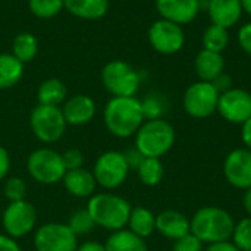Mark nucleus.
I'll return each instance as SVG.
<instances>
[{"mask_svg": "<svg viewBox=\"0 0 251 251\" xmlns=\"http://www.w3.org/2000/svg\"><path fill=\"white\" fill-rule=\"evenodd\" d=\"M104 125L118 138H129L143 125L144 113L141 101L135 97H112L103 112Z\"/></svg>", "mask_w": 251, "mask_h": 251, "instance_id": "1", "label": "nucleus"}, {"mask_svg": "<svg viewBox=\"0 0 251 251\" xmlns=\"http://www.w3.org/2000/svg\"><path fill=\"white\" fill-rule=\"evenodd\" d=\"M235 222L229 212L216 206L199 209L190 219V231L203 244L228 241L232 237Z\"/></svg>", "mask_w": 251, "mask_h": 251, "instance_id": "2", "label": "nucleus"}, {"mask_svg": "<svg viewBox=\"0 0 251 251\" xmlns=\"http://www.w3.org/2000/svg\"><path fill=\"white\" fill-rule=\"evenodd\" d=\"M87 210L91 215L96 226H101L115 232L128 225L132 206L121 196L100 193L90 197Z\"/></svg>", "mask_w": 251, "mask_h": 251, "instance_id": "3", "label": "nucleus"}, {"mask_svg": "<svg viewBox=\"0 0 251 251\" xmlns=\"http://www.w3.org/2000/svg\"><path fill=\"white\" fill-rule=\"evenodd\" d=\"M175 143V129L165 119L144 121L135 134V149L144 157L165 156Z\"/></svg>", "mask_w": 251, "mask_h": 251, "instance_id": "4", "label": "nucleus"}, {"mask_svg": "<svg viewBox=\"0 0 251 251\" xmlns=\"http://www.w3.org/2000/svg\"><path fill=\"white\" fill-rule=\"evenodd\" d=\"M101 82L113 97H135L141 76L129 63L112 60L101 71Z\"/></svg>", "mask_w": 251, "mask_h": 251, "instance_id": "5", "label": "nucleus"}, {"mask_svg": "<svg viewBox=\"0 0 251 251\" xmlns=\"http://www.w3.org/2000/svg\"><path fill=\"white\" fill-rule=\"evenodd\" d=\"M66 121L63 112L57 106L38 104L32 109L29 116V126L32 134L41 143H56L59 141L66 129Z\"/></svg>", "mask_w": 251, "mask_h": 251, "instance_id": "6", "label": "nucleus"}, {"mask_svg": "<svg viewBox=\"0 0 251 251\" xmlns=\"http://www.w3.org/2000/svg\"><path fill=\"white\" fill-rule=\"evenodd\" d=\"M26 168L31 178L43 185H53L62 181L66 174L62 154L51 149H38L32 151L28 157Z\"/></svg>", "mask_w": 251, "mask_h": 251, "instance_id": "7", "label": "nucleus"}, {"mask_svg": "<svg viewBox=\"0 0 251 251\" xmlns=\"http://www.w3.org/2000/svg\"><path fill=\"white\" fill-rule=\"evenodd\" d=\"M219 93L212 82L197 81L191 84L182 99L185 112L194 119H206L218 110Z\"/></svg>", "mask_w": 251, "mask_h": 251, "instance_id": "8", "label": "nucleus"}, {"mask_svg": "<svg viewBox=\"0 0 251 251\" xmlns=\"http://www.w3.org/2000/svg\"><path fill=\"white\" fill-rule=\"evenodd\" d=\"M129 165L125 154L121 151H106L103 153L94 165V178L97 184L106 190H115L121 187L129 174Z\"/></svg>", "mask_w": 251, "mask_h": 251, "instance_id": "9", "label": "nucleus"}, {"mask_svg": "<svg viewBox=\"0 0 251 251\" xmlns=\"http://www.w3.org/2000/svg\"><path fill=\"white\" fill-rule=\"evenodd\" d=\"M147 37L150 46L160 54H175L185 44L182 26L162 18L150 25Z\"/></svg>", "mask_w": 251, "mask_h": 251, "instance_id": "10", "label": "nucleus"}, {"mask_svg": "<svg viewBox=\"0 0 251 251\" xmlns=\"http://www.w3.org/2000/svg\"><path fill=\"white\" fill-rule=\"evenodd\" d=\"M78 237L66 224H46L40 226L34 235V247L37 251H76Z\"/></svg>", "mask_w": 251, "mask_h": 251, "instance_id": "11", "label": "nucleus"}, {"mask_svg": "<svg viewBox=\"0 0 251 251\" xmlns=\"http://www.w3.org/2000/svg\"><path fill=\"white\" fill-rule=\"evenodd\" d=\"M1 224L9 237H25L34 229L37 224V210L26 200L9 203V206L3 212Z\"/></svg>", "mask_w": 251, "mask_h": 251, "instance_id": "12", "label": "nucleus"}, {"mask_svg": "<svg viewBox=\"0 0 251 251\" xmlns=\"http://www.w3.org/2000/svg\"><path fill=\"white\" fill-rule=\"evenodd\" d=\"M216 112L225 121L235 125H243L251 118V93L232 87L231 90L219 94Z\"/></svg>", "mask_w": 251, "mask_h": 251, "instance_id": "13", "label": "nucleus"}, {"mask_svg": "<svg viewBox=\"0 0 251 251\" xmlns=\"http://www.w3.org/2000/svg\"><path fill=\"white\" fill-rule=\"evenodd\" d=\"M224 175L229 185L238 190L251 187V150L243 147L235 149L225 157Z\"/></svg>", "mask_w": 251, "mask_h": 251, "instance_id": "14", "label": "nucleus"}, {"mask_svg": "<svg viewBox=\"0 0 251 251\" xmlns=\"http://www.w3.org/2000/svg\"><path fill=\"white\" fill-rule=\"evenodd\" d=\"M156 9L162 19L182 26L197 18L200 0H156Z\"/></svg>", "mask_w": 251, "mask_h": 251, "instance_id": "15", "label": "nucleus"}, {"mask_svg": "<svg viewBox=\"0 0 251 251\" xmlns=\"http://www.w3.org/2000/svg\"><path fill=\"white\" fill-rule=\"evenodd\" d=\"M62 112L68 125H85L96 115V103L90 96L76 94L65 101Z\"/></svg>", "mask_w": 251, "mask_h": 251, "instance_id": "16", "label": "nucleus"}, {"mask_svg": "<svg viewBox=\"0 0 251 251\" xmlns=\"http://www.w3.org/2000/svg\"><path fill=\"white\" fill-rule=\"evenodd\" d=\"M156 231L168 240H179L190 234V219L178 210H163L156 215Z\"/></svg>", "mask_w": 251, "mask_h": 251, "instance_id": "17", "label": "nucleus"}, {"mask_svg": "<svg viewBox=\"0 0 251 251\" xmlns=\"http://www.w3.org/2000/svg\"><path fill=\"white\" fill-rule=\"evenodd\" d=\"M207 12L212 24L228 29L240 22L244 10L240 0H209Z\"/></svg>", "mask_w": 251, "mask_h": 251, "instance_id": "18", "label": "nucleus"}, {"mask_svg": "<svg viewBox=\"0 0 251 251\" xmlns=\"http://www.w3.org/2000/svg\"><path fill=\"white\" fill-rule=\"evenodd\" d=\"M62 181H63L66 191L71 196L78 197V199H87V197L94 196V191L97 187V181L94 178V174L84 169V168L66 171Z\"/></svg>", "mask_w": 251, "mask_h": 251, "instance_id": "19", "label": "nucleus"}, {"mask_svg": "<svg viewBox=\"0 0 251 251\" xmlns=\"http://www.w3.org/2000/svg\"><path fill=\"white\" fill-rule=\"evenodd\" d=\"M194 69L200 81L212 82L215 78L224 74L225 60L222 57V53L203 49L201 51H199V54L194 59Z\"/></svg>", "mask_w": 251, "mask_h": 251, "instance_id": "20", "label": "nucleus"}, {"mask_svg": "<svg viewBox=\"0 0 251 251\" xmlns=\"http://www.w3.org/2000/svg\"><path fill=\"white\" fill-rule=\"evenodd\" d=\"M65 7L76 18L94 21L106 15L109 0H63Z\"/></svg>", "mask_w": 251, "mask_h": 251, "instance_id": "21", "label": "nucleus"}, {"mask_svg": "<svg viewBox=\"0 0 251 251\" xmlns=\"http://www.w3.org/2000/svg\"><path fill=\"white\" fill-rule=\"evenodd\" d=\"M104 247L106 251H149L144 238L125 228L112 232V235L106 240Z\"/></svg>", "mask_w": 251, "mask_h": 251, "instance_id": "22", "label": "nucleus"}, {"mask_svg": "<svg viewBox=\"0 0 251 251\" xmlns=\"http://www.w3.org/2000/svg\"><path fill=\"white\" fill-rule=\"evenodd\" d=\"M126 226L135 235L146 240L156 231V215L146 207H132Z\"/></svg>", "mask_w": 251, "mask_h": 251, "instance_id": "23", "label": "nucleus"}, {"mask_svg": "<svg viewBox=\"0 0 251 251\" xmlns=\"http://www.w3.org/2000/svg\"><path fill=\"white\" fill-rule=\"evenodd\" d=\"M24 75V63L12 53L0 54V90L16 85Z\"/></svg>", "mask_w": 251, "mask_h": 251, "instance_id": "24", "label": "nucleus"}, {"mask_svg": "<svg viewBox=\"0 0 251 251\" xmlns=\"http://www.w3.org/2000/svg\"><path fill=\"white\" fill-rule=\"evenodd\" d=\"M66 87L65 84L57 79V78H49L41 82L38 87L37 99L38 104H46V106H57L62 104L66 99Z\"/></svg>", "mask_w": 251, "mask_h": 251, "instance_id": "25", "label": "nucleus"}, {"mask_svg": "<svg viewBox=\"0 0 251 251\" xmlns=\"http://www.w3.org/2000/svg\"><path fill=\"white\" fill-rule=\"evenodd\" d=\"M38 51V41L31 32H21L13 38L12 54L24 65L31 62Z\"/></svg>", "mask_w": 251, "mask_h": 251, "instance_id": "26", "label": "nucleus"}, {"mask_svg": "<svg viewBox=\"0 0 251 251\" xmlns=\"http://www.w3.org/2000/svg\"><path fill=\"white\" fill-rule=\"evenodd\" d=\"M137 174L140 181L147 187H156L160 184L165 168L160 159L157 157H144L140 166L137 168Z\"/></svg>", "mask_w": 251, "mask_h": 251, "instance_id": "27", "label": "nucleus"}, {"mask_svg": "<svg viewBox=\"0 0 251 251\" xmlns=\"http://www.w3.org/2000/svg\"><path fill=\"white\" fill-rule=\"evenodd\" d=\"M203 41V49L210 50V51H216V53H222L226 46L229 44V34L228 29L219 25H209L201 37Z\"/></svg>", "mask_w": 251, "mask_h": 251, "instance_id": "28", "label": "nucleus"}, {"mask_svg": "<svg viewBox=\"0 0 251 251\" xmlns=\"http://www.w3.org/2000/svg\"><path fill=\"white\" fill-rule=\"evenodd\" d=\"M66 225L71 228V231L76 237L87 235L96 228V224H94V221H93V218H91V215L88 213L87 209H81V210L74 212Z\"/></svg>", "mask_w": 251, "mask_h": 251, "instance_id": "29", "label": "nucleus"}, {"mask_svg": "<svg viewBox=\"0 0 251 251\" xmlns=\"http://www.w3.org/2000/svg\"><path fill=\"white\" fill-rule=\"evenodd\" d=\"M29 10L32 15L41 19H49L56 16L63 7V0H29Z\"/></svg>", "mask_w": 251, "mask_h": 251, "instance_id": "30", "label": "nucleus"}, {"mask_svg": "<svg viewBox=\"0 0 251 251\" xmlns=\"http://www.w3.org/2000/svg\"><path fill=\"white\" fill-rule=\"evenodd\" d=\"M232 243L240 251L251 250V218H243L235 224L232 231Z\"/></svg>", "mask_w": 251, "mask_h": 251, "instance_id": "31", "label": "nucleus"}, {"mask_svg": "<svg viewBox=\"0 0 251 251\" xmlns=\"http://www.w3.org/2000/svg\"><path fill=\"white\" fill-rule=\"evenodd\" d=\"M141 107L146 121L162 119L163 113L166 112V100L159 94H150L141 101Z\"/></svg>", "mask_w": 251, "mask_h": 251, "instance_id": "32", "label": "nucleus"}, {"mask_svg": "<svg viewBox=\"0 0 251 251\" xmlns=\"http://www.w3.org/2000/svg\"><path fill=\"white\" fill-rule=\"evenodd\" d=\"M3 191H4V197L9 200V203L21 201V200H25L26 184L24 182L22 178H19V176H12V178H7V181L4 182Z\"/></svg>", "mask_w": 251, "mask_h": 251, "instance_id": "33", "label": "nucleus"}, {"mask_svg": "<svg viewBox=\"0 0 251 251\" xmlns=\"http://www.w3.org/2000/svg\"><path fill=\"white\" fill-rule=\"evenodd\" d=\"M204 250V244L191 232L187 234L185 237L176 240L174 243V249L172 251H203Z\"/></svg>", "mask_w": 251, "mask_h": 251, "instance_id": "34", "label": "nucleus"}, {"mask_svg": "<svg viewBox=\"0 0 251 251\" xmlns=\"http://www.w3.org/2000/svg\"><path fill=\"white\" fill-rule=\"evenodd\" d=\"M62 160H63V165H65L66 171L79 169L84 165V154L78 149H71V150H66L62 154Z\"/></svg>", "mask_w": 251, "mask_h": 251, "instance_id": "35", "label": "nucleus"}, {"mask_svg": "<svg viewBox=\"0 0 251 251\" xmlns=\"http://www.w3.org/2000/svg\"><path fill=\"white\" fill-rule=\"evenodd\" d=\"M237 40H238V44L240 47L251 56V22L244 24L240 29H238V34H237Z\"/></svg>", "mask_w": 251, "mask_h": 251, "instance_id": "36", "label": "nucleus"}, {"mask_svg": "<svg viewBox=\"0 0 251 251\" xmlns=\"http://www.w3.org/2000/svg\"><path fill=\"white\" fill-rule=\"evenodd\" d=\"M212 85L216 88V91L219 94H222V93H225V91H228V90L232 88V78L224 72V74H221L218 78H215L212 81Z\"/></svg>", "mask_w": 251, "mask_h": 251, "instance_id": "37", "label": "nucleus"}, {"mask_svg": "<svg viewBox=\"0 0 251 251\" xmlns=\"http://www.w3.org/2000/svg\"><path fill=\"white\" fill-rule=\"evenodd\" d=\"M124 154H125V159H126V162H128V165H129V169H135V171H137V168L140 166V163H141L143 159H144V156H143L137 149L128 150V151L124 153Z\"/></svg>", "mask_w": 251, "mask_h": 251, "instance_id": "38", "label": "nucleus"}, {"mask_svg": "<svg viewBox=\"0 0 251 251\" xmlns=\"http://www.w3.org/2000/svg\"><path fill=\"white\" fill-rule=\"evenodd\" d=\"M10 169V157L4 147L0 146V181L6 178L7 172Z\"/></svg>", "mask_w": 251, "mask_h": 251, "instance_id": "39", "label": "nucleus"}, {"mask_svg": "<svg viewBox=\"0 0 251 251\" xmlns=\"http://www.w3.org/2000/svg\"><path fill=\"white\" fill-rule=\"evenodd\" d=\"M0 251H22L15 238L9 237L7 234H0Z\"/></svg>", "mask_w": 251, "mask_h": 251, "instance_id": "40", "label": "nucleus"}, {"mask_svg": "<svg viewBox=\"0 0 251 251\" xmlns=\"http://www.w3.org/2000/svg\"><path fill=\"white\" fill-rule=\"evenodd\" d=\"M203 251H240L234 243L228 241H222V243H215V244H209Z\"/></svg>", "mask_w": 251, "mask_h": 251, "instance_id": "41", "label": "nucleus"}, {"mask_svg": "<svg viewBox=\"0 0 251 251\" xmlns=\"http://www.w3.org/2000/svg\"><path fill=\"white\" fill-rule=\"evenodd\" d=\"M241 138L246 149L251 150V118L241 125Z\"/></svg>", "mask_w": 251, "mask_h": 251, "instance_id": "42", "label": "nucleus"}, {"mask_svg": "<svg viewBox=\"0 0 251 251\" xmlns=\"http://www.w3.org/2000/svg\"><path fill=\"white\" fill-rule=\"evenodd\" d=\"M76 251H106L104 244H100L97 241H87L76 247Z\"/></svg>", "mask_w": 251, "mask_h": 251, "instance_id": "43", "label": "nucleus"}, {"mask_svg": "<svg viewBox=\"0 0 251 251\" xmlns=\"http://www.w3.org/2000/svg\"><path fill=\"white\" fill-rule=\"evenodd\" d=\"M243 206H244V210L246 213L251 218V187L246 190L244 193V197H243Z\"/></svg>", "mask_w": 251, "mask_h": 251, "instance_id": "44", "label": "nucleus"}, {"mask_svg": "<svg viewBox=\"0 0 251 251\" xmlns=\"http://www.w3.org/2000/svg\"><path fill=\"white\" fill-rule=\"evenodd\" d=\"M241 1V6H243V10L246 13H249L251 16V0H240Z\"/></svg>", "mask_w": 251, "mask_h": 251, "instance_id": "45", "label": "nucleus"}, {"mask_svg": "<svg viewBox=\"0 0 251 251\" xmlns=\"http://www.w3.org/2000/svg\"><path fill=\"white\" fill-rule=\"evenodd\" d=\"M250 251H251V250H250Z\"/></svg>", "mask_w": 251, "mask_h": 251, "instance_id": "46", "label": "nucleus"}]
</instances>
